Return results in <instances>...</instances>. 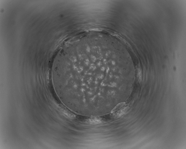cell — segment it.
<instances>
[{
  "label": "cell",
  "mask_w": 186,
  "mask_h": 149,
  "mask_svg": "<svg viewBox=\"0 0 186 149\" xmlns=\"http://www.w3.org/2000/svg\"><path fill=\"white\" fill-rule=\"evenodd\" d=\"M117 43L97 35L70 40L57 55L52 76L63 103L75 113L107 106L109 89L119 77Z\"/></svg>",
  "instance_id": "1"
}]
</instances>
